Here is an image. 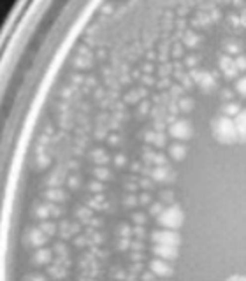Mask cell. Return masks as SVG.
Listing matches in <instances>:
<instances>
[{
  "instance_id": "d6a6232c",
  "label": "cell",
  "mask_w": 246,
  "mask_h": 281,
  "mask_svg": "<svg viewBox=\"0 0 246 281\" xmlns=\"http://www.w3.org/2000/svg\"><path fill=\"white\" fill-rule=\"evenodd\" d=\"M134 235H135V237H142V235H144V227H142V225H135V227H134Z\"/></svg>"
},
{
  "instance_id": "d6986e66",
  "label": "cell",
  "mask_w": 246,
  "mask_h": 281,
  "mask_svg": "<svg viewBox=\"0 0 246 281\" xmlns=\"http://www.w3.org/2000/svg\"><path fill=\"white\" fill-rule=\"evenodd\" d=\"M234 90H236V93H239V95L243 97V99H246V76H241L239 79H236Z\"/></svg>"
},
{
  "instance_id": "4fadbf2b",
  "label": "cell",
  "mask_w": 246,
  "mask_h": 281,
  "mask_svg": "<svg viewBox=\"0 0 246 281\" xmlns=\"http://www.w3.org/2000/svg\"><path fill=\"white\" fill-rule=\"evenodd\" d=\"M186 146H184L183 143H173L169 144V157L173 158V160H176V162H181L184 157H186Z\"/></svg>"
},
{
  "instance_id": "f1b7e54d",
  "label": "cell",
  "mask_w": 246,
  "mask_h": 281,
  "mask_svg": "<svg viewBox=\"0 0 246 281\" xmlns=\"http://www.w3.org/2000/svg\"><path fill=\"white\" fill-rule=\"evenodd\" d=\"M115 164H116V166H120V167L125 166V164H127V158H125V155H122V153L116 155V157H115Z\"/></svg>"
},
{
  "instance_id": "74e56055",
  "label": "cell",
  "mask_w": 246,
  "mask_h": 281,
  "mask_svg": "<svg viewBox=\"0 0 246 281\" xmlns=\"http://www.w3.org/2000/svg\"><path fill=\"white\" fill-rule=\"evenodd\" d=\"M132 248H134V250H142V243H139V241H135V243L132 244Z\"/></svg>"
},
{
  "instance_id": "d590c367",
  "label": "cell",
  "mask_w": 246,
  "mask_h": 281,
  "mask_svg": "<svg viewBox=\"0 0 246 281\" xmlns=\"http://www.w3.org/2000/svg\"><path fill=\"white\" fill-rule=\"evenodd\" d=\"M28 281H46L43 276H30L28 278Z\"/></svg>"
},
{
  "instance_id": "ab89813d",
  "label": "cell",
  "mask_w": 246,
  "mask_h": 281,
  "mask_svg": "<svg viewBox=\"0 0 246 281\" xmlns=\"http://www.w3.org/2000/svg\"><path fill=\"white\" fill-rule=\"evenodd\" d=\"M132 170H134V172L135 170H139V164H134V166H132Z\"/></svg>"
},
{
  "instance_id": "9a60e30c",
  "label": "cell",
  "mask_w": 246,
  "mask_h": 281,
  "mask_svg": "<svg viewBox=\"0 0 246 281\" xmlns=\"http://www.w3.org/2000/svg\"><path fill=\"white\" fill-rule=\"evenodd\" d=\"M32 260H34V264H37V266L50 264L51 262V251L46 250V248H39V250L34 253V257H32Z\"/></svg>"
},
{
  "instance_id": "f35d334b",
  "label": "cell",
  "mask_w": 246,
  "mask_h": 281,
  "mask_svg": "<svg viewBox=\"0 0 246 281\" xmlns=\"http://www.w3.org/2000/svg\"><path fill=\"white\" fill-rule=\"evenodd\" d=\"M195 63V58H188V65H193Z\"/></svg>"
},
{
  "instance_id": "8d00e7d4",
  "label": "cell",
  "mask_w": 246,
  "mask_h": 281,
  "mask_svg": "<svg viewBox=\"0 0 246 281\" xmlns=\"http://www.w3.org/2000/svg\"><path fill=\"white\" fill-rule=\"evenodd\" d=\"M227 50L231 51V53H238V51H239L238 48L234 46V44H229V46H227Z\"/></svg>"
},
{
  "instance_id": "4dcf8cb0",
  "label": "cell",
  "mask_w": 246,
  "mask_h": 281,
  "mask_svg": "<svg viewBox=\"0 0 246 281\" xmlns=\"http://www.w3.org/2000/svg\"><path fill=\"white\" fill-rule=\"evenodd\" d=\"M155 278H157V276H155V274L151 273L150 269H148L146 273H144V274L141 276V280H142V281H155Z\"/></svg>"
},
{
  "instance_id": "d4e9b609",
  "label": "cell",
  "mask_w": 246,
  "mask_h": 281,
  "mask_svg": "<svg viewBox=\"0 0 246 281\" xmlns=\"http://www.w3.org/2000/svg\"><path fill=\"white\" fill-rule=\"evenodd\" d=\"M123 204L125 206H128V208H134V206H137L139 204V197H135V195H125L123 197Z\"/></svg>"
},
{
  "instance_id": "83f0119b",
  "label": "cell",
  "mask_w": 246,
  "mask_h": 281,
  "mask_svg": "<svg viewBox=\"0 0 246 281\" xmlns=\"http://www.w3.org/2000/svg\"><path fill=\"white\" fill-rule=\"evenodd\" d=\"M132 220H134V225H146V215L144 213H134V216H132Z\"/></svg>"
},
{
  "instance_id": "e0dca14e",
  "label": "cell",
  "mask_w": 246,
  "mask_h": 281,
  "mask_svg": "<svg viewBox=\"0 0 246 281\" xmlns=\"http://www.w3.org/2000/svg\"><path fill=\"white\" fill-rule=\"evenodd\" d=\"M93 174H95V177L99 179V181H108V179H111V172H109L108 167H102V166L95 167V169H93Z\"/></svg>"
},
{
  "instance_id": "484cf974",
  "label": "cell",
  "mask_w": 246,
  "mask_h": 281,
  "mask_svg": "<svg viewBox=\"0 0 246 281\" xmlns=\"http://www.w3.org/2000/svg\"><path fill=\"white\" fill-rule=\"evenodd\" d=\"M139 204L141 206H148L150 208L153 202H151V195H150V192H142L141 195H139Z\"/></svg>"
},
{
  "instance_id": "7a4b0ae2",
  "label": "cell",
  "mask_w": 246,
  "mask_h": 281,
  "mask_svg": "<svg viewBox=\"0 0 246 281\" xmlns=\"http://www.w3.org/2000/svg\"><path fill=\"white\" fill-rule=\"evenodd\" d=\"M160 228H169V230H180L184 224V213L180 204L167 206L160 216L157 218Z\"/></svg>"
},
{
  "instance_id": "f546056e",
  "label": "cell",
  "mask_w": 246,
  "mask_h": 281,
  "mask_svg": "<svg viewBox=\"0 0 246 281\" xmlns=\"http://www.w3.org/2000/svg\"><path fill=\"white\" fill-rule=\"evenodd\" d=\"M90 190H93V192H102L104 190V185L100 181H93V183H90Z\"/></svg>"
},
{
  "instance_id": "8992f818",
  "label": "cell",
  "mask_w": 246,
  "mask_h": 281,
  "mask_svg": "<svg viewBox=\"0 0 246 281\" xmlns=\"http://www.w3.org/2000/svg\"><path fill=\"white\" fill-rule=\"evenodd\" d=\"M150 271L158 278H169L174 274V269L171 267V262H167L164 258H157V257L150 262Z\"/></svg>"
},
{
  "instance_id": "ba28073f",
  "label": "cell",
  "mask_w": 246,
  "mask_h": 281,
  "mask_svg": "<svg viewBox=\"0 0 246 281\" xmlns=\"http://www.w3.org/2000/svg\"><path fill=\"white\" fill-rule=\"evenodd\" d=\"M192 77L197 81L202 92H209L215 88V77L206 70H192Z\"/></svg>"
},
{
  "instance_id": "30bf717a",
  "label": "cell",
  "mask_w": 246,
  "mask_h": 281,
  "mask_svg": "<svg viewBox=\"0 0 246 281\" xmlns=\"http://www.w3.org/2000/svg\"><path fill=\"white\" fill-rule=\"evenodd\" d=\"M27 243H28V246H35V248H41L43 244H46L48 243V235L44 234L41 228H30L28 230V235H27Z\"/></svg>"
},
{
  "instance_id": "9c48e42d",
  "label": "cell",
  "mask_w": 246,
  "mask_h": 281,
  "mask_svg": "<svg viewBox=\"0 0 246 281\" xmlns=\"http://www.w3.org/2000/svg\"><path fill=\"white\" fill-rule=\"evenodd\" d=\"M220 70H222L223 76L227 77V79H234L239 74L236 60L232 56H229V55H223V56L220 58Z\"/></svg>"
},
{
  "instance_id": "7402d4cb",
  "label": "cell",
  "mask_w": 246,
  "mask_h": 281,
  "mask_svg": "<svg viewBox=\"0 0 246 281\" xmlns=\"http://www.w3.org/2000/svg\"><path fill=\"white\" fill-rule=\"evenodd\" d=\"M39 228H41V230H43L44 234L48 235V237H50V235H53L55 232H57V225L51 224V222H41V224H39Z\"/></svg>"
},
{
  "instance_id": "5b68a950",
  "label": "cell",
  "mask_w": 246,
  "mask_h": 281,
  "mask_svg": "<svg viewBox=\"0 0 246 281\" xmlns=\"http://www.w3.org/2000/svg\"><path fill=\"white\" fill-rule=\"evenodd\" d=\"M151 179L155 183H162V185H169L176 179V172L171 169L169 166H157L151 169Z\"/></svg>"
},
{
  "instance_id": "52a82bcc",
  "label": "cell",
  "mask_w": 246,
  "mask_h": 281,
  "mask_svg": "<svg viewBox=\"0 0 246 281\" xmlns=\"http://www.w3.org/2000/svg\"><path fill=\"white\" fill-rule=\"evenodd\" d=\"M151 253L157 258H164L167 262H173L178 258V246H167V244H153Z\"/></svg>"
},
{
  "instance_id": "ac0fdd59",
  "label": "cell",
  "mask_w": 246,
  "mask_h": 281,
  "mask_svg": "<svg viewBox=\"0 0 246 281\" xmlns=\"http://www.w3.org/2000/svg\"><path fill=\"white\" fill-rule=\"evenodd\" d=\"M166 208H167V206H164V202H160V200H158V202H153V204L148 208V213H150V216L158 218V216L164 213V209H166Z\"/></svg>"
},
{
  "instance_id": "7c38bea8",
  "label": "cell",
  "mask_w": 246,
  "mask_h": 281,
  "mask_svg": "<svg viewBox=\"0 0 246 281\" xmlns=\"http://www.w3.org/2000/svg\"><path fill=\"white\" fill-rule=\"evenodd\" d=\"M144 139H146L148 143L153 144V146L157 148H164L166 146V141H167V135L164 134V132H146V135H144Z\"/></svg>"
},
{
  "instance_id": "4316f807",
  "label": "cell",
  "mask_w": 246,
  "mask_h": 281,
  "mask_svg": "<svg viewBox=\"0 0 246 281\" xmlns=\"http://www.w3.org/2000/svg\"><path fill=\"white\" fill-rule=\"evenodd\" d=\"M234 60H236V65H238L239 72H246V56H243V55H238Z\"/></svg>"
},
{
  "instance_id": "1f68e13d",
  "label": "cell",
  "mask_w": 246,
  "mask_h": 281,
  "mask_svg": "<svg viewBox=\"0 0 246 281\" xmlns=\"http://www.w3.org/2000/svg\"><path fill=\"white\" fill-rule=\"evenodd\" d=\"M225 281H246V276L245 274H232V276H229Z\"/></svg>"
},
{
  "instance_id": "2e32d148",
  "label": "cell",
  "mask_w": 246,
  "mask_h": 281,
  "mask_svg": "<svg viewBox=\"0 0 246 281\" xmlns=\"http://www.w3.org/2000/svg\"><path fill=\"white\" fill-rule=\"evenodd\" d=\"M44 197H46L50 202H53V204H57V202H63L65 200V192L60 188H51L48 190L46 193H44Z\"/></svg>"
},
{
  "instance_id": "cb8c5ba5",
  "label": "cell",
  "mask_w": 246,
  "mask_h": 281,
  "mask_svg": "<svg viewBox=\"0 0 246 281\" xmlns=\"http://www.w3.org/2000/svg\"><path fill=\"white\" fill-rule=\"evenodd\" d=\"M153 179H151V177H141V179H139V188H142V190H146V192H150L151 188H153Z\"/></svg>"
},
{
  "instance_id": "5bb4252c",
  "label": "cell",
  "mask_w": 246,
  "mask_h": 281,
  "mask_svg": "<svg viewBox=\"0 0 246 281\" xmlns=\"http://www.w3.org/2000/svg\"><path fill=\"white\" fill-rule=\"evenodd\" d=\"M241 111H243L241 104H239V102H234V100H231V102H225V104L222 106V114L229 116V118H236V116H238Z\"/></svg>"
},
{
  "instance_id": "277c9868",
  "label": "cell",
  "mask_w": 246,
  "mask_h": 281,
  "mask_svg": "<svg viewBox=\"0 0 246 281\" xmlns=\"http://www.w3.org/2000/svg\"><path fill=\"white\" fill-rule=\"evenodd\" d=\"M153 244H167V246H178L181 244V235L178 230H169V228H158L150 234Z\"/></svg>"
},
{
  "instance_id": "44dd1931",
  "label": "cell",
  "mask_w": 246,
  "mask_h": 281,
  "mask_svg": "<svg viewBox=\"0 0 246 281\" xmlns=\"http://www.w3.org/2000/svg\"><path fill=\"white\" fill-rule=\"evenodd\" d=\"M160 202H164V204H167V206L176 204V202H174V192L173 190H164V192H160Z\"/></svg>"
},
{
  "instance_id": "836d02e7",
  "label": "cell",
  "mask_w": 246,
  "mask_h": 281,
  "mask_svg": "<svg viewBox=\"0 0 246 281\" xmlns=\"http://www.w3.org/2000/svg\"><path fill=\"white\" fill-rule=\"evenodd\" d=\"M222 97H223V100H225V102H231L232 92H231V90H222Z\"/></svg>"
},
{
  "instance_id": "ffe728a7",
  "label": "cell",
  "mask_w": 246,
  "mask_h": 281,
  "mask_svg": "<svg viewBox=\"0 0 246 281\" xmlns=\"http://www.w3.org/2000/svg\"><path fill=\"white\" fill-rule=\"evenodd\" d=\"M178 106H180V109L183 112H188L193 109V100L190 99V97H181L180 102H178Z\"/></svg>"
},
{
  "instance_id": "e575fe53",
  "label": "cell",
  "mask_w": 246,
  "mask_h": 281,
  "mask_svg": "<svg viewBox=\"0 0 246 281\" xmlns=\"http://www.w3.org/2000/svg\"><path fill=\"white\" fill-rule=\"evenodd\" d=\"M69 185L72 186V188H77V177H70V179H69Z\"/></svg>"
},
{
  "instance_id": "6da1fadb",
  "label": "cell",
  "mask_w": 246,
  "mask_h": 281,
  "mask_svg": "<svg viewBox=\"0 0 246 281\" xmlns=\"http://www.w3.org/2000/svg\"><path fill=\"white\" fill-rule=\"evenodd\" d=\"M211 132L220 144L239 143V135H238V130H236L234 118H229V116H223V114L215 116L211 121Z\"/></svg>"
},
{
  "instance_id": "3957f363",
  "label": "cell",
  "mask_w": 246,
  "mask_h": 281,
  "mask_svg": "<svg viewBox=\"0 0 246 281\" xmlns=\"http://www.w3.org/2000/svg\"><path fill=\"white\" fill-rule=\"evenodd\" d=\"M167 134L176 141H188L193 135V127L190 119H174L173 123L167 127Z\"/></svg>"
},
{
  "instance_id": "603a6c76",
  "label": "cell",
  "mask_w": 246,
  "mask_h": 281,
  "mask_svg": "<svg viewBox=\"0 0 246 281\" xmlns=\"http://www.w3.org/2000/svg\"><path fill=\"white\" fill-rule=\"evenodd\" d=\"M92 158L95 160L97 164H106L109 160V157L106 155V151L104 150H95L92 153Z\"/></svg>"
},
{
  "instance_id": "8fae6325",
  "label": "cell",
  "mask_w": 246,
  "mask_h": 281,
  "mask_svg": "<svg viewBox=\"0 0 246 281\" xmlns=\"http://www.w3.org/2000/svg\"><path fill=\"white\" fill-rule=\"evenodd\" d=\"M234 123H236V130H238V135H239V143L245 144L246 143V109H243V111L236 116Z\"/></svg>"
}]
</instances>
